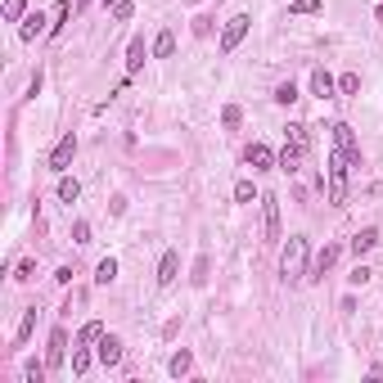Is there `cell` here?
Masks as SVG:
<instances>
[{"label":"cell","mask_w":383,"mask_h":383,"mask_svg":"<svg viewBox=\"0 0 383 383\" xmlns=\"http://www.w3.org/2000/svg\"><path fill=\"white\" fill-rule=\"evenodd\" d=\"M307 257H311V239H307V234H289V244H284V253H280V280L302 284L307 280Z\"/></svg>","instance_id":"obj_1"},{"label":"cell","mask_w":383,"mask_h":383,"mask_svg":"<svg viewBox=\"0 0 383 383\" xmlns=\"http://www.w3.org/2000/svg\"><path fill=\"white\" fill-rule=\"evenodd\" d=\"M329 203L333 207H343L348 203V171H352V163H348V154L338 149V144H333V154H329Z\"/></svg>","instance_id":"obj_2"},{"label":"cell","mask_w":383,"mask_h":383,"mask_svg":"<svg viewBox=\"0 0 383 383\" xmlns=\"http://www.w3.org/2000/svg\"><path fill=\"white\" fill-rule=\"evenodd\" d=\"M248 28H253V18H248V14H234V18L226 23V28H221L217 50H221V55H234V50H239V41L248 36Z\"/></svg>","instance_id":"obj_3"},{"label":"cell","mask_w":383,"mask_h":383,"mask_svg":"<svg viewBox=\"0 0 383 383\" xmlns=\"http://www.w3.org/2000/svg\"><path fill=\"white\" fill-rule=\"evenodd\" d=\"M333 144H338V149L343 154H348V163L352 167H365V158H361V144H356V135H352V127H348V122H333Z\"/></svg>","instance_id":"obj_4"},{"label":"cell","mask_w":383,"mask_h":383,"mask_svg":"<svg viewBox=\"0 0 383 383\" xmlns=\"http://www.w3.org/2000/svg\"><path fill=\"white\" fill-rule=\"evenodd\" d=\"M72 158H77V135H64V140H59L55 144V154H50V171H55V176H64V171L72 167Z\"/></svg>","instance_id":"obj_5"},{"label":"cell","mask_w":383,"mask_h":383,"mask_svg":"<svg viewBox=\"0 0 383 383\" xmlns=\"http://www.w3.org/2000/svg\"><path fill=\"white\" fill-rule=\"evenodd\" d=\"M262 234H266V244L280 239V199L275 194H262Z\"/></svg>","instance_id":"obj_6"},{"label":"cell","mask_w":383,"mask_h":383,"mask_svg":"<svg viewBox=\"0 0 383 383\" xmlns=\"http://www.w3.org/2000/svg\"><path fill=\"white\" fill-rule=\"evenodd\" d=\"M95 356H100V365H104V370L122 365V338H118V333H104V338L95 343Z\"/></svg>","instance_id":"obj_7"},{"label":"cell","mask_w":383,"mask_h":383,"mask_svg":"<svg viewBox=\"0 0 383 383\" xmlns=\"http://www.w3.org/2000/svg\"><path fill=\"white\" fill-rule=\"evenodd\" d=\"M244 163H248L253 171H270V167H275V163H280V158H275V154H270V149H266V144H262V140H253V144H248V149H244Z\"/></svg>","instance_id":"obj_8"},{"label":"cell","mask_w":383,"mask_h":383,"mask_svg":"<svg viewBox=\"0 0 383 383\" xmlns=\"http://www.w3.org/2000/svg\"><path fill=\"white\" fill-rule=\"evenodd\" d=\"M64 352H68V333L55 329V333H50V348H45V365L59 370V365H64Z\"/></svg>","instance_id":"obj_9"},{"label":"cell","mask_w":383,"mask_h":383,"mask_svg":"<svg viewBox=\"0 0 383 383\" xmlns=\"http://www.w3.org/2000/svg\"><path fill=\"white\" fill-rule=\"evenodd\" d=\"M333 91H338V81H333L325 68H316L311 72V95H316V100H333Z\"/></svg>","instance_id":"obj_10"},{"label":"cell","mask_w":383,"mask_h":383,"mask_svg":"<svg viewBox=\"0 0 383 383\" xmlns=\"http://www.w3.org/2000/svg\"><path fill=\"white\" fill-rule=\"evenodd\" d=\"M176 275H181V253H163V262H158V284H176Z\"/></svg>","instance_id":"obj_11"},{"label":"cell","mask_w":383,"mask_h":383,"mask_svg":"<svg viewBox=\"0 0 383 383\" xmlns=\"http://www.w3.org/2000/svg\"><path fill=\"white\" fill-rule=\"evenodd\" d=\"M375 244H379V230H375V226H365V230H356V234H352V244H348V248H352L356 257H365L370 248H375Z\"/></svg>","instance_id":"obj_12"},{"label":"cell","mask_w":383,"mask_h":383,"mask_svg":"<svg viewBox=\"0 0 383 383\" xmlns=\"http://www.w3.org/2000/svg\"><path fill=\"white\" fill-rule=\"evenodd\" d=\"M343 257V248L338 244H325V253L316 257V275H307V280H325V270H333V262Z\"/></svg>","instance_id":"obj_13"},{"label":"cell","mask_w":383,"mask_h":383,"mask_svg":"<svg viewBox=\"0 0 383 383\" xmlns=\"http://www.w3.org/2000/svg\"><path fill=\"white\" fill-rule=\"evenodd\" d=\"M41 32H50L45 28V14H23V28H18V41H36Z\"/></svg>","instance_id":"obj_14"},{"label":"cell","mask_w":383,"mask_h":383,"mask_svg":"<svg viewBox=\"0 0 383 383\" xmlns=\"http://www.w3.org/2000/svg\"><path fill=\"white\" fill-rule=\"evenodd\" d=\"M167 370H171V379H185V375L194 370V352H185V348H181V352L167 361Z\"/></svg>","instance_id":"obj_15"},{"label":"cell","mask_w":383,"mask_h":383,"mask_svg":"<svg viewBox=\"0 0 383 383\" xmlns=\"http://www.w3.org/2000/svg\"><path fill=\"white\" fill-rule=\"evenodd\" d=\"M59 199H64V203H77V199H81V181L64 171V176H59Z\"/></svg>","instance_id":"obj_16"},{"label":"cell","mask_w":383,"mask_h":383,"mask_svg":"<svg viewBox=\"0 0 383 383\" xmlns=\"http://www.w3.org/2000/svg\"><path fill=\"white\" fill-rule=\"evenodd\" d=\"M144 59H149V50H144V41L135 36L131 50H127V72H140V68H144Z\"/></svg>","instance_id":"obj_17"},{"label":"cell","mask_w":383,"mask_h":383,"mask_svg":"<svg viewBox=\"0 0 383 383\" xmlns=\"http://www.w3.org/2000/svg\"><path fill=\"white\" fill-rule=\"evenodd\" d=\"M91 361H100V356H91V348H86V343H77V352H72V375H86V370H91Z\"/></svg>","instance_id":"obj_18"},{"label":"cell","mask_w":383,"mask_h":383,"mask_svg":"<svg viewBox=\"0 0 383 383\" xmlns=\"http://www.w3.org/2000/svg\"><path fill=\"white\" fill-rule=\"evenodd\" d=\"M298 163H302V149H298V144H284V154H280V171H289V176H293V171H298Z\"/></svg>","instance_id":"obj_19"},{"label":"cell","mask_w":383,"mask_h":383,"mask_svg":"<svg viewBox=\"0 0 383 383\" xmlns=\"http://www.w3.org/2000/svg\"><path fill=\"white\" fill-rule=\"evenodd\" d=\"M171 55H176V36H171V32H158V36H154V59H171Z\"/></svg>","instance_id":"obj_20"},{"label":"cell","mask_w":383,"mask_h":383,"mask_svg":"<svg viewBox=\"0 0 383 383\" xmlns=\"http://www.w3.org/2000/svg\"><path fill=\"white\" fill-rule=\"evenodd\" d=\"M100 338H104V325H100V320H86V325H81V333H77V343H86V348H95Z\"/></svg>","instance_id":"obj_21"},{"label":"cell","mask_w":383,"mask_h":383,"mask_svg":"<svg viewBox=\"0 0 383 383\" xmlns=\"http://www.w3.org/2000/svg\"><path fill=\"white\" fill-rule=\"evenodd\" d=\"M32 329H36V307H28V311H23L18 329H14V338H18V343H28V338H32Z\"/></svg>","instance_id":"obj_22"},{"label":"cell","mask_w":383,"mask_h":383,"mask_svg":"<svg viewBox=\"0 0 383 383\" xmlns=\"http://www.w3.org/2000/svg\"><path fill=\"white\" fill-rule=\"evenodd\" d=\"M289 140H293V144H298V149L307 154V149H311V127H302V122H293V127H289Z\"/></svg>","instance_id":"obj_23"},{"label":"cell","mask_w":383,"mask_h":383,"mask_svg":"<svg viewBox=\"0 0 383 383\" xmlns=\"http://www.w3.org/2000/svg\"><path fill=\"white\" fill-rule=\"evenodd\" d=\"M113 280H118V262H113V257H104V262L95 266V284H113Z\"/></svg>","instance_id":"obj_24"},{"label":"cell","mask_w":383,"mask_h":383,"mask_svg":"<svg viewBox=\"0 0 383 383\" xmlns=\"http://www.w3.org/2000/svg\"><path fill=\"white\" fill-rule=\"evenodd\" d=\"M270 100H275V104H284V108H289L293 100H298V86H293V81H280V86H275V95H270Z\"/></svg>","instance_id":"obj_25"},{"label":"cell","mask_w":383,"mask_h":383,"mask_svg":"<svg viewBox=\"0 0 383 383\" xmlns=\"http://www.w3.org/2000/svg\"><path fill=\"white\" fill-rule=\"evenodd\" d=\"M23 9H28V0H5L0 14H5V23H23Z\"/></svg>","instance_id":"obj_26"},{"label":"cell","mask_w":383,"mask_h":383,"mask_svg":"<svg viewBox=\"0 0 383 383\" xmlns=\"http://www.w3.org/2000/svg\"><path fill=\"white\" fill-rule=\"evenodd\" d=\"M221 122H226V127L234 131V127L244 122V108H239V104H226V108H221Z\"/></svg>","instance_id":"obj_27"},{"label":"cell","mask_w":383,"mask_h":383,"mask_svg":"<svg viewBox=\"0 0 383 383\" xmlns=\"http://www.w3.org/2000/svg\"><path fill=\"white\" fill-rule=\"evenodd\" d=\"M253 199H257L253 181H239V185H234V203H253Z\"/></svg>","instance_id":"obj_28"},{"label":"cell","mask_w":383,"mask_h":383,"mask_svg":"<svg viewBox=\"0 0 383 383\" xmlns=\"http://www.w3.org/2000/svg\"><path fill=\"white\" fill-rule=\"evenodd\" d=\"M361 91V77L356 72H343V81H338V95H356Z\"/></svg>","instance_id":"obj_29"},{"label":"cell","mask_w":383,"mask_h":383,"mask_svg":"<svg viewBox=\"0 0 383 383\" xmlns=\"http://www.w3.org/2000/svg\"><path fill=\"white\" fill-rule=\"evenodd\" d=\"M293 14H325L320 0H293Z\"/></svg>","instance_id":"obj_30"},{"label":"cell","mask_w":383,"mask_h":383,"mask_svg":"<svg viewBox=\"0 0 383 383\" xmlns=\"http://www.w3.org/2000/svg\"><path fill=\"white\" fill-rule=\"evenodd\" d=\"M45 370H50V365H41V361H28V370H23V375H28V383H45Z\"/></svg>","instance_id":"obj_31"},{"label":"cell","mask_w":383,"mask_h":383,"mask_svg":"<svg viewBox=\"0 0 383 383\" xmlns=\"http://www.w3.org/2000/svg\"><path fill=\"white\" fill-rule=\"evenodd\" d=\"M131 14H135V5H131V0H118V5H113V18H118V23H127Z\"/></svg>","instance_id":"obj_32"},{"label":"cell","mask_w":383,"mask_h":383,"mask_svg":"<svg viewBox=\"0 0 383 383\" xmlns=\"http://www.w3.org/2000/svg\"><path fill=\"white\" fill-rule=\"evenodd\" d=\"M370 275H375V270H370V266H356L352 275H348V284H356V289H361V284H370Z\"/></svg>","instance_id":"obj_33"},{"label":"cell","mask_w":383,"mask_h":383,"mask_svg":"<svg viewBox=\"0 0 383 383\" xmlns=\"http://www.w3.org/2000/svg\"><path fill=\"white\" fill-rule=\"evenodd\" d=\"M72 244H91V226H86V221L72 226Z\"/></svg>","instance_id":"obj_34"},{"label":"cell","mask_w":383,"mask_h":383,"mask_svg":"<svg viewBox=\"0 0 383 383\" xmlns=\"http://www.w3.org/2000/svg\"><path fill=\"white\" fill-rule=\"evenodd\" d=\"M194 284H207V257H199V262H194V275H190Z\"/></svg>","instance_id":"obj_35"},{"label":"cell","mask_w":383,"mask_h":383,"mask_svg":"<svg viewBox=\"0 0 383 383\" xmlns=\"http://www.w3.org/2000/svg\"><path fill=\"white\" fill-rule=\"evenodd\" d=\"M14 280H23V284L36 280V262H18V275H14Z\"/></svg>","instance_id":"obj_36"},{"label":"cell","mask_w":383,"mask_h":383,"mask_svg":"<svg viewBox=\"0 0 383 383\" xmlns=\"http://www.w3.org/2000/svg\"><path fill=\"white\" fill-rule=\"evenodd\" d=\"M108 212L122 217V212H127V199H122V194H113V199H108Z\"/></svg>","instance_id":"obj_37"},{"label":"cell","mask_w":383,"mask_h":383,"mask_svg":"<svg viewBox=\"0 0 383 383\" xmlns=\"http://www.w3.org/2000/svg\"><path fill=\"white\" fill-rule=\"evenodd\" d=\"M104 5H118V0H104Z\"/></svg>","instance_id":"obj_38"},{"label":"cell","mask_w":383,"mask_h":383,"mask_svg":"<svg viewBox=\"0 0 383 383\" xmlns=\"http://www.w3.org/2000/svg\"><path fill=\"white\" fill-rule=\"evenodd\" d=\"M77 5H91V0H77Z\"/></svg>","instance_id":"obj_39"}]
</instances>
